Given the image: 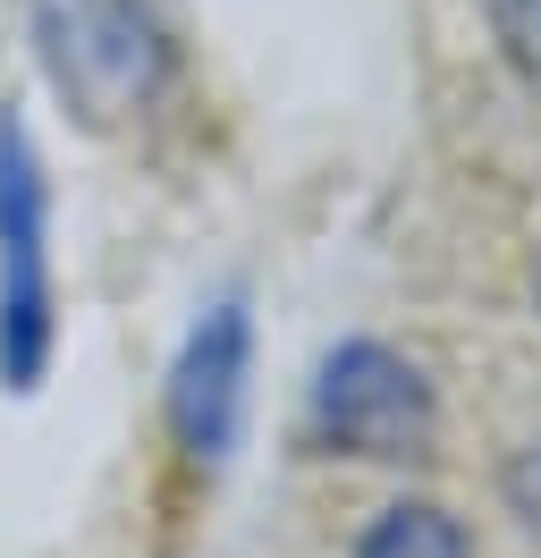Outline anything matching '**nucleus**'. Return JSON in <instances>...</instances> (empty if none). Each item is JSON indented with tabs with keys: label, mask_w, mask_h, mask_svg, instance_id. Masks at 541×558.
<instances>
[{
	"label": "nucleus",
	"mask_w": 541,
	"mask_h": 558,
	"mask_svg": "<svg viewBox=\"0 0 541 558\" xmlns=\"http://www.w3.org/2000/svg\"><path fill=\"white\" fill-rule=\"evenodd\" d=\"M26 35L43 76L85 128H119L169 94L178 51L153 0H26Z\"/></svg>",
	"instance_id": "nucleus-1"
},
{
	"label": "nucleus",
	"mask_w": 541,
	"mask_h": 558,
	"mask_svg": "<svg viewBox=\"0 0 541 558\" xmlns=\"http://www.w3.org/2000/svg\"><path fill=\"white\" fill-rule=\"evenodd\" d=\"M304 432L330 457L406 465V457H432L440 398H432V381H423V364L398 355L389 339H338V348L322 355V373H313Z\"/></svg>",
	"instance_id": "nucleus-2"
},
{
	"label": "nucleus",
	"mask_w": 541,
	"mask_h": 558,
	"mask_svg": "<svg viewBox=\"0 0 541 558\" xmlns=\"http://www.w3.org/2000/svg\"><path fill=\"white\" fill-rule=\"evenodd\" d=\"M51 364V186L17 119H0V381L34 389Z\"/></svg>",
	"instance_id": "nucleus-3"
},
{
	"label": "nucleus",
	"mask_w": 541,
	"mask_h": 558,
	"mask_svg": "<svg viewBox=\"0 0 541 558\" xmlns=\"http://www.w3.org/2000/svg\"><path fill=\"white\" fill-rule=\"evenodd\" d=\"M245 373H254V314L220 296L212 314L187 330V348L169 364V389H161V415L178 432V449L195 465H220L237 449V423H245Z\"/></svg>",
	"instance_id": "nucleus-4"
},
{
	"label": "nucleus",
	"mask_w": 541,
	"mask_h": 558,
	"mask_svg": "<svg viewBox=\"0 0 541 558\" xmlns=\"http://www.w3.org/2000/svg\"><path fill=\"white\" fill-rule=\"evenodd\" d=\"M356 558H473V533L440 499H389L356 533Z\"/></svg>",
	"instance_id": "nucleus-5"
},
{
	"label": "nucleus",
	"mask_w": 541,
	"mask_h": 558,
	"mask_svg": "<svg viewBox=\"0 0 541 558\" xmlns=\"http://www.w3.org/2000/svg\"><path fill=\"white\" fill-rule=\"evenodd\" d=\"M482 17H491V35H500L507 69L541 94V0H482Z\"/></svg>",
	"instance_id": "nucleus-6"
},
{
	"label": "nucleus",
	"mask_w": 541,
	"mask_h": 558,
	"mask_svg": "<svg viewBox=\"0 0 541 558\" xmlns=\"http://www.w3.org/2000/svg\"><path fill=\"white\" fill-rule=\"evenodd\" d=\"M500 499H507V517L541 542V440H516L500 457Z\"/></svg>",
	"instance_id": "nucleus-7"
},
{
	"label": "nucleus",
	"mask_w": 541,
	"mask_h": 558,
	"mask_svg": "<svg viewBox=\"0 0 541 558\" xmlns=\"http://www.w3.org/2000/svg\"><path fill=\"white\" fill-rule=\"evenodd\" d=\"M533 305H541V254H533Z\"/></svg>",
	"instance_id": "nucleus-8"
}]
</instances>
